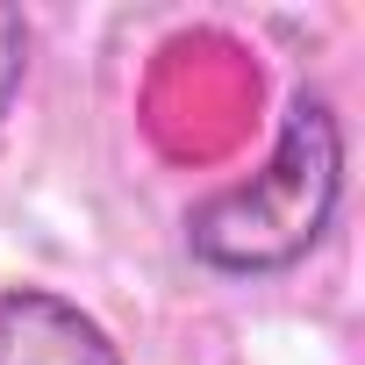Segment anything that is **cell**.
Returning <instances> with one entry per match:
<instances>
[{
	"label": "cell",
	"mask_w": 365,
	"mask_h": 365,
	"mask_svg": "<svg viewBox=\"0 0 365 365\" xmlns=\"http://www.w3.org/2000/svg\"><path fill=\"white\" fill-rule=\"evenodd\" d=\"M0 365H122L115 336L51 287H0Z\"/></svg>",
	"instance_id": "7a4b0ae2"
},
{
	"label": "cell",
	"mask_w": 365,
	"mask_h": 365,
	"mask_svg": "<svg viewBox=\"0 0 365 365\" xmlns=\"http://www.w3.org/2000/svg\"><path fill=\"white\" fill-rule=\"evenodd\" d=\"M22 72H29V22H22L15 8H0V115L15 108Z\"/></svg>",
	"instance_id": "3957f363"
},
{
	"label": "cell",
	"mask_w": 365,
	"mask_h": 365,
	"mask_svg": "<svg viewBox=\"0 0 365 365\" xmlns=\"http://www.w3.org/2000/svg\"><path fill=\"white\" fill-rule=\"evenodd\" d=\"M336 201H344V129H336L329 101L294 93L272 158L244 187H222L187 215V244L201 265L237 272V279L287 272L294 258H308L322 244Z\"/></svg>",
	"instance_id": "6da1fadb"
}]
</instances>
